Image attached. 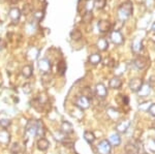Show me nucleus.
<instances>
[{
  "label": "nucleus",
  "instance_id": "obj_1",
  "mask_svg": "<svg viewBox=\"0 0 155 154\" xmlns=\"http://www.w3.org/2000/svg\"><path fill=\"white\" fill-rule=\"evenodd\" d=\"M132 11H134V5L130 1H126L122 3L118 7V11H117V16H118L120 22L126 21L132 15Z\"/></svg>",
  "mask_w": 155,
  "mask_h": 154
},
{
  "label": "nucleus",
  "instance_id": "obj_2",
  "mask_svg": "<svg viewBox=\"0 0 155 154\" xmlns=\"http://www.w3.org/2000/svg\"><path fill=\"white\" fill-rule=\"evenodd\" d=\"M38 69L41 70L42 74H51L52 69V62L48 58H41V60H38Z\"/></svg>",
  "mask_w": 155,
  "mask_h": 154
},
{
  "label": "nucleus",
  "instance_id": "obj_3",
  "mask_svg": "<svg viewBox=\"0 0 155 154\" xmlns=\"http://www.w3.org/2000/svg\"><path fill=\"white\" fill-rule=\"evenodd\" d=\"M97 151L98 154H111L112 145L107 140H102L97 145Z\"/></svg>",
  "mask_w": 155,
  "mask_h": 154
},
{
  "label": "nucleus",
  "instance_id": "obj_4",
  "mask_svg": "<svg viewBox=\"0 0 155 154\" xmlns=\"http://www.w3.org/2000/svg\"><path fill=\"white\" fill-rule=\"evenodd\" d=\"M41 50L36 47H30L26 52V59L28 61H35L39 56Z\"/></svg>",
  "mask_w": 155,
  "mask_h": 154
},
{
  "label": "nucleus",
  "instance_id": "obj_5",
  "mask_svg": "<svg viewBox=\"0 0 155 154\" xmlns=\"http://www.w3.org/2000/svg\"><path fill=\"white\" fill-rule=\"evenodd\" d=\"M21 15H22V11H20V8H18V7H11L8 11V17L14 24L18 23L20 21Z\"/></svg>",
  "mask_w": 155,
  "mask_h": 154
},
{
  "label": "nucleus",
  "instance_id": "obj_6",
  "mask_svg": "<svg viewBox=\"0 0 155 154\" xmlns=\"http://www.w3.org/2000/svg\"><path fill=\"white\" fill-rule=\"evenodd\" d=\"M76 106L80 110H87L90 106V99L85 97V96H79L76 100Z\"/></svg>",
  "mask_w": 155,
  "mask_h": 154
},
{
  "label": "nucleus",
  "instance_id": "obj_7",
  "mask_svg": "<svg viewBox=\"0 0 155 154\" xmlns=\"http://www.w3.org/2000/svg\"><path fill=\"white\" fill-rule=\"evenodd\" d=\"M110 38H111L112 43L119 46V44H122L124 41V37L122 35V33L119 30H114L111 32L110 34Z\"/></svg>",
  "mask_w": 155,
  "mask_h": 154
},
{
  "label": "nucleus",
  "instance_id": "obj_8",
  "mask_svg": "<svg viewBox=\"0 0 155 154\" xmlns=\"http://www.w3.org/2000/svg\"><path fill=\"white\" fill-rule=\"evenodd\" d=\"M143 84L144 83H143V80H142V79L134 78V79H131V80L129 81L128 86H129V89H130L132 92H137V91L141 89V87H142Z\"/></svg>",
  "mask_w": 155,
  "mask_h": 154
},
{
  "label": "nucleus",
  "instance_id": "obj_9",
  "mask_svg": "<svg viewBox=\"0 0 155 154\" xmlns=\"http://www.w3.org/2000/svg\"><path fill=\"white\" fill-rule=\"evenodd\" d=\"M148 63H149L148 58H146V57H144V56H137L134 60V65L136 66V68L137 69H144L148 65Z\"/></svg>",
  "mask_w": 155,
  "mask_h": 154
},
{
  "label": "nucleus",
  "instance_id": "obj_10",
  "mask_svg": "<svg viewBox=\"0 0 155 154\" xmlns=\"http://www.w3.org/2000/svg\"><path fill=\"white\" fill-rule=\"evenodd\" d=\"M97 27H98V30L101 33H106V32H109L112 28V24L110 21L107 20H101L97 24Z\"/></svg>",
  "mask_w": 155,
  "mask_h": 154
},
{
  "label": "nucleus",
  "instance_id": "obj_11",
  "mask_svg": "<svg viewBox=\"0 0 155 154\" xmlns=\"http://www.w3.org/2000/svg\"><path fill=\"white\" fill-rule=\"evenodd\" d=\"M25 133H26L27 139L36 136V121L35 122H29L26 127V130H25Z\"/></svg>",
  "mask_w": 155,
  "mask_h": 154
},
{
  "label": "nucleus",
  "instance_id": "obj_12",
  "mask_svg": "<svg viewBox=\"0 0 155 154\" xmlns=\"http://www.w3.org/2000/svg\"><path fill=\"white\" fill-rule=\"evenodd\" d=\"M95 94L98 98H106V96L107 95V90L106 88V86L102 83L96 84L95 86Z\"/></svg>",
  "mask_w": 155,
  "mask_h": 154
},
{
  "label": "nucleus",
  "instance_id": "obj_13",
  "mask_svg": "<svg viewBox=\"0 0 155 154\" xmlns=\"http://www.w3.org/2000/svg\"><path fill=\"white\" fill-rule=\"evenodd\" d=\"M129 126H130V121L129 120H123L116 125V131L118 133H125L128 130Z\"/></svg>",
  "mask_w": 155,
  "mask_h": 154
},
{
  "label": "nucleus",
  "instance_id": "obj_14",
  "mask_svg": "<svg viewBox=\"0 0 155 154\" xmlns=\"http://www.w3.org/2000/svg\"><path fill=\"white\" fill-rule=\"evenodd\" d=\"M11 133H8L6 129H2L0 130V144L1 145H8L9 142H11Z\"/></svg>",
  "mask_w": 155,
  "mask_h": 154
},
{
  "label": "nucleus",
  "instance_id": "obj_15",
  "mask_svg": "<svg viewBox=\"0 0 155 154\" xmlns=\"http://www.w3.org/2000/svg\"><path fill=\"white\" fill-rule=\"evenodd\" d=\"M143 49V44H142V39L140 37H136L132 41V44H131V50L134 53L136 54H139L140 52L142 51Z\"/></svg>",
  "mask_w": 155,
  "mask_h": 154
},
{
  "label": "nucleus",
  "instance_id": "obj_16",
  "mask_svg": "<svg viewBox=\"0 0 155 154\" xmlns=\"http://www.w3.org/2000/svg\"><path fill=\"white\" fill-rule=\"evenodd\" d=\"M151 91H152L151 86H150L148 83H145L142 85L141 89L137 91V93H139V96H141V97H146V96L150 95Z\"/></svg>",
  "mask_w": 155,
  "mask_h": 154
},
{
  "label": "nucleus",
  "instance_id": "obj_17",
  "mask_svg": "<svg viewBox=\"0 0 155 154\" xmlns=\"http://www.w3.org/2000/svg\"><path fill=\"white\" fill-rule=\"evenodd\" d=\"M60 131L63 133L64 135H69L74 131V127H72V124L68 121H63L61 123V126H60Z\"/></svg>",
  "mask_w": 155,
  "mask_h": 154
},
{
  "label": "nucleus",
  "instance_id": "obj_18",
  "mask_svg": "<svg viewBox=\"0 0 155 154\" xmlns=\"http://www.w3.org/2000/svg\"><path fill=\"white\" fill-rule=\"evenodd\" d=\"M126 154H140V148L134 143H127L125 146Z\"/></svg>",
  "mask_w": 155,
  "mask_h": 154
},
{
  "label": "nucleus",
  "instance_id": "obj_19",
  "mask_svg": "<svg viewBox=\"0 0 155 154\" xmlns=\"http://www.w3.org/2000/svg\"><path fill=\"white\" fill-rule=\"evenodd\" d=\"M36 146H37V149H38V150L46 151V150H48L50 147V142L47 140V139L41 138V139H38V141L36 142Z\"/></svg>",
  "mask_w": 155,
  "mask_h": 154
},
{
  "label": "nucleus",
  "instance_id": "obj_20",
  "mask_svg": "<svg viewBox=\"0 0 155 154\" xmlns=\"http://www.w3.org/2000/svg\"><path fill=\"white\" fill-rule=\"evenodd\" d=\"M109 142L112 146L117 147V146H119L120 144H121V136H120L118 133H112V135L109 136Z\"/></svg>",
  "mask_w": 155,
  "mask_h": 154
},
{
  "label": "nucleus",
  "instance_id": "obj_21",
  "mask_svg": "<svg viewBox=\"0 0 155 154\" xmlns=\"http://www.w3.org/2000/svg\"><path fill=\"white\" fill-rule=\"evenodd\" d=\"M101 55L98 53H94V54H91V55L89 56L88 58V61L90 64H92V65H97V64H99L101 62Z\"/></svg>",
  "mask_w": 155,
  "mask_h": 154
},
{
  "label": "nucleus",
  "instance_id": "obj_22",
  "mask_svg": "<svg viewBox=\"0 0 155 154\" xmlns=\"http://www.w3.org/2000/svg\"><path fill=\"white\" fill-rule=\"evenodd\" d=\"M96 47L99 51H106V50L109 48V41H107V39L104 38V37H101V38L97 41Z\"/></svg>",
  "mask_w": 155,
  "mask_h": 154
},
{
  "label": "nucleus",
  "instance_id": "obj_23",
  "mask_svg": "<svg viewBox=\"0 0 155 154\" xmlns=\"http://www.w3.org/2000/svg\"><path fill=\"white\" fill-rule=\"evenodd\" d=\"M109 86L112 89H119L122 86V81L120 80L119 77H114L109 82Z\"/></svg>",
  "mask_w": 155,
  "mask_h": 154
},
{
  "label": "nucleus",
  "instance_id": "obj_24",
  "mask_svg": "<svg viewBox=\"0 0 155 154\" xmlns=\"http://www.w3.org/2000/svg\"><path fill=\"white\" fill-rule=\"evenodd\" d=\"M45 133H46V130H45L44 123H42L41 120H37L36 121V136H38L39 139L44 138Z\"/></svg>",
  "mask_w": 155,
  "mask_h": 154
},
{
  "label": "nucleus",
  "instance_id": "obj_25",
  "mask_svg": "<svg viewBox=\"0 0 155 154\" xmlns=\"http://www.w3.org/2000/svg\"><path fill=\"white\" fill-rule=\"evenodd\" d=\"M32 74H33V67H32V65H30V64H27V65H25L23 68H22V74H23V77L25 78L29 79L31 78Z\"/></svg>",
  "mask_w": 155,
  "mask_h": 154
},
{
  "label": "nucleus",
  "instance_id": "obj_26",
  "mask_svg": "<svg viewBox=\"0 0 155 154\" xmlns=\"http://www.w3.org/2000/svg\"><path fill=\"white\" fill-rule=\"evenodd\" d=\"M66 62L64 60H60L58 63H57V73H58L60 76H63L66 71Z\"/></svg>",
  "mask_w": 155,
  "mask_h": 154
},
{
  "label": "nucleus",
  "instance_id": "obj_27",
  "mask_svg": "<svg viewBox=\"0 0 155 154\" xmlns=\"http://www.w3.org/2000/svg\"><path fill=\"white\" fill-rule=\"evenodd\" d=\"M126 68H127V64L124 63V62H121V63H119L118 65L115 67V74H116L117 77H118V76H120V74L125 73Z\"/></svg>",
  "mask_w": 155,
  "mask_h": 154
},
{
  "label": "nucleus",
  "instance_id": "obj_28",
  "mask_svg": "<svg viewBox=\"0 0 155 154\" xmlns=\"http://www.w3.org/2000/svg\"><path fill=\"white\" fill-rule=\"evenodd\" d=\"M84 139H85V141H86L88 144H92L95 141V136H94V133H92V131H90V130H86L84 133Z\"/></svg>",
  "mask_w": 155,
  "mask_h": 154
},
{
  "label": "nucleus",
  "instance_id": "obj_29",
  "mask_svg": "<svg viewBox=\"0 0 155 154\" xmlns=\"http://www.w3.org/2000/svg\"><path fill=\"white\" fill-rule=\"evenodd\" d=\"M12 124V120L8 117H0V127L3 128V129H6L11 126Z\"/></svg>",
  "mask_w": 155,
  "mask_h": 154
},
{
  "label": "nucleus",
  "instance_id": "obj_30",
  "mask_svg": "<svg viewBox=\"0 0 155 154\" xmlns=\"http://www.w3.org/2000/svg\"><path fill=\"white\" fill-rule=\"evenodd\" d=\"M82 32L81 30H79V29H74V30H71V38L72 41H80V39L82 38Z\"/></svg>",
  "mask_w": 155,
  "mask_h": 154
},
{
  "label": "nucleus",
  "instance_id": "obj_31",
  "mask_svg": "<svg viewBox=\"0 0 155 154\" xmlns=\"http://www.w3.org/2000/svg\"><path fill=\"white\" fill-rule=\"evenodd\" d=\"M102 63H104V66H107V67H113V66H115V61L113 58H111V57L104 58V60H102Z\"/></svg>",
  "mask_w": 155,
  "mask_h": 154
},
{
  "label": "nucleus",
  "instance_id": "obj_32",
  "mask_svg": "<svg viewBox=\"0 0 155 154\" xmlns=\"http://www.w3.org/2000/svg\"><path fill=\"white\" fill-rule=\"evenodd\" d=\"M93 4L97 9H102V8H104V6H106L107 0H94Z\"/></svg>",
  "mask_w": 155,
  "mask_h": 154
},
{
  "label": "nucleus",
  "instance_id": "obj_33",
  "mask_svg": "<svg viewBox=\"0 0 155 154\" xmlns=\"http://www.w3.org/2000/svg\"><path fill=\"white\" fill-rule=\"evenodd\" d=\"M107 115H109L112 119H117L119 117V112L113 108H110L109 110H107Z\"/></svg>",
  "mask_w": 155,
  "mask_h": 154
},
{
  "label": "nucleus",
  "instance_id": "obj_34",
  "mask_svg": "<svg viewBox=\"0 0 155 154\" xmlns=\"http://www.w3.org/2000/svg\"><path fill=\"white\" fill-rule=\"evenodd\" d=\"M92 19H93V15H92V11H87L86 14H84L83 16V22L84 23H90V22L92 21Z\"/></svg>",
  "mask_w": 155,
  "mask_h": 154
},
{
  "label": "nucleus",
  "instance_id": "obj_35",
  "mask_svg": "<svg viewBox=\"0 0 155 154\" xmlns=\"http://www.w3.org/2000/svg\"><path fill=\"white\" fill-rule=\"evenodd\" d=\"M21 151V146L19 145V143H14L11 146V152L12 154H19Z\"/></svg>",
  "mask_w": 155,
  "mask_h": 154
},
{
  "label": "nucleus",
  "instance_id": "obj_36",
  "mask_svg": "<svg viewBox=\"0 0 155 154\" xmlns=\"http://www.w3.org/2000/svg\"><path fill=\"white\" fill-rule=\"evenodd\" d=\"M147 147H148L150 151L155 152V140L154 139H149V140L147 141Z\"/></svg>",
  "mask_w": 155,
  "mask_h": 154
},
{
  "label": "nucleus",
  "instance_id": "obj_37",
  "mask_svg": "<svg viewBox=\"0 0 155 154\" xmlns=\"http://www.w3.org/2000/svg\"><path fill=\"white\" fill-rule=\"evenodd\" d=\"M23 92L25 94H30L32 92V85L30 83H25L23 85Z\"/></svg>",
  "mask_w": 155,
  "mask_h": 154
},
{
  "label": "nucleus",
  "instance_id": "obj_38",
  "mask_svg": "<svg viewBox=\"0 0 155 154\" xmlns=\"http://www.w3.org/2000/svg\"><path fill=\"white\" fill-rule=\"evenodd\" d=\"M83 96H85V97H87L89 99L92 98V91L89 87H85L83 89Z\"/></svg>",
  "mask_w": 155,
  "mask_h": 154
},
{
  "label": "nucleus",
  "instance_id": "obj_39",
  "mask_svg": "<svg viewBox=\"0 0 155 154\" xmlns=\"http://www.w3.org/2000/svg\"><path fill=\"white\" fill-rule=\"evenodd\" d=\"M151 105H152V103H149V101L143 103H141V105L139 106V110H141V111H148L149 108H150V106H151Z\"/></svg>",
  "mask_w": 155,
  "mask_h": 154
},
{
  "label": "nucleus",
  "instance_id": "obj_40",
  "mask_svg": "<svg viewBox=\"0 0 155 154\" xmlns=\"http://www.w3.org/2000/svg\"><path fill=\"white\" fill-rule=\"evenodd\" d=\"M33 17L37 20V21H41V20L42 19V17H44V11H35L33 14Z\"/></svg>",
  "mask_w": 155,
  "mask_h": 154
},
{
  "label": "nucleus",
  "instance_id": "obj_41",
  "mask_svg": "<svg viewBox=\"0 0 155 154\" xmlns=\"http://www.w3.org/2000/svg\"><path fill=\"white\" fill-rule=\"evenodd\" d=\"M31 11H32V8L29 4H26V5L23 7V14L24 15H29L30 12H31Z\"/></svg>",
  "mask_w": 155,
  "mask_h": 154
},
{
  "label": "nucleus",
  "instance_id": "obj_42",
  "mask_svg": "<svg viewBox=\"0 0 155 154\" xmlns=\"http://www.w3.org/2000/svg\"><path fill=\"white\" fill-rule=\"evenodd\" d=\"M148 112L150 113V115H152V116H154V117H155V103H152V105L150 106Z\"/></svg>",
  "mask_w": 155,
  "mask_h": 154
},
{
  "label": "nucleus",
  "instance_id": "obj_43",
  "mask_svg": "<svg viewBox=\"0 0 155 154\" xmlns=\"http://www.w3.org/2000/svg\"><path fill=\"white\" fill-rule=\"evenodd\" d=\"M5 48V43H4L2 39H0V51H1L2 49H4Z\"/></svg>",
  "mask_w": 155,
  "mask_h": 154
},
{
  "label": "nucleus",
  "instance_id": "obj_44",
  "mask_svg": "<svg viewBox=\"0 0 155 154\" xmlns=\"http://www.w3.org/2000/svg\"><path fill=\"white\" fill-rule=\"evenodd\" d=\"M9 2H11L12 4H16V3H18L19 2V0H8Z\"/></svg>",
  "mask_w": 155,
  "mask_h": 154
},
{
  "label": "nucleus",
  "instance_id": "obj_45",
  "mask_svg": "<svg viewBox=\"0 0 155 154\" xmlns=\"http://www.w3.org/2000/svg\"><path fill=\"white\" fill-rule=\"evenodd\" d=\"M151 31L155 32V22H153V24H152V26H151Z\"/></svg>",
  "mask_w": 155,
  "mask_h": 154
},
{
  "label": "nucleus",
  "instance_id": "obj_46",
  "mask_svg": "<svg viewBox=\"0 0 155 154\" xmlns=\"http://www.w3.org/2000/svg\"><path fill=\"white\" fill-rule=\"evenodd\" d=\"M151 127H152V128H154V129H155V119H154L153 121H152V125H151Z\"/></svg>",
  "mask_w": 155,
  "mask_h": 154
},
{
  "label": "nucleus",
  "instance_id": "obj_47",
  "mask_svg": "<svg viewBox=\"0 0 155 154\" xmlns=\"http://www.w3.org/2000/svg\"><path fill=\"white\" fill-rule=\"evenodd\" d=\"M143 154H147V153H143Z\"/></svg>",
  "mask_w": 155,
  "mask_h": 154
}]
</instances>
